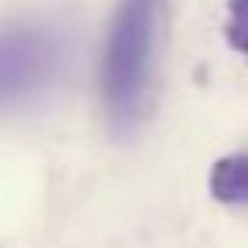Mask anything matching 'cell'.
<instances>
[{
    "mask_svg": "<svg viewBox=\"0 0 248 248\" xmlns=\"http://www.w3.org/2000/svg\"><path fill=\"white\" fill-rule=\"evenodd\" d=\"M163 0H119L102 51V99L119 129H129L150 95Z\"/></svg>",
    "mask_w": 248,
    "mask_h": 248,
    "instance_id": "1",
    "label": "cell"
},
{
    "mask_svg": "<svg viewBox=\"0 0 248 248\" xmlns=\"http://www.w3.org/2000/svg\"><path fill=\"white\" fill-rule=\"evenodd\" d=\"M65 65V45L45 28L0 31V109H14L45 92Z\"/></svg>",
    "mask_w": 248,
    "mask_h": 248,
    "instance_id": "2",
    "label": "cell"
},
{
    "mask_svg": "<svg viewBox=\"0 0 248 248\" xmlns=\"http://www.w3.org/2000/svg\"><path fill=\"white\" fill-rule=\"evenodd\" d=\"M211 197L221 204H248V153L221 156L211 167Z\"/></svg>",
    "mask_w": 248,
    "mask_h": 248,
    "instance_id": "3",
    "label": "cell"
},
{
    "mask_svg": "<svg viewBox=\"0 0 248 248\" xmlns=\"http://www.w3.org/2000/svg\"><path fill=\"white\" fill-rule=\"evenodd\" d=\"M228 45L248 55V0H228Z\"/></svg>",
    "mask_w": 248,
    "mask_h": 248,
    "instance_id": "4",
    "label": "cell"
}]
</instances>
